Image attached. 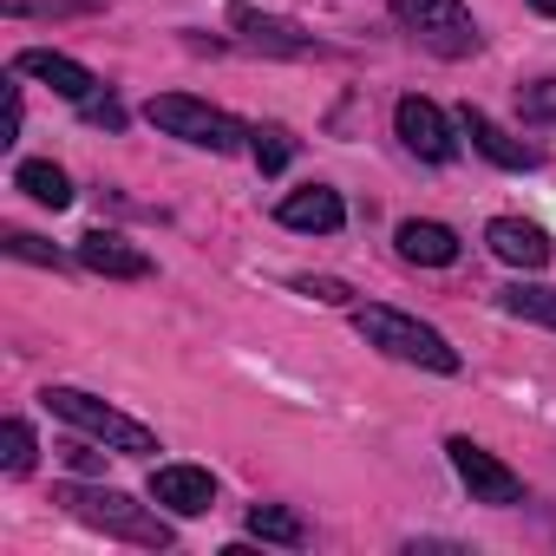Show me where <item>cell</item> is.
Here are the masks:
<instances>
[{
  "label": "cell",
  "mask_w": 556,
  "mask_h": 556,
  "mask_svg": "<svg viewBox=\"0 0 556 556\" xmlns=\"http://www.w3.org/2000/svg\"><path fill=\"white\" fill-rule=\"evenodd\" d=\"M354 328H361V341L367 348H380V354H393V361H406V367H426V374H458V348L439 334V328H426L419 315H400V308H354Z\"/></svg>",
  "instance_id": "obj_1"
},
{
  "label": "cell",
  "mask_w": 556,
  "mask_h": 556,
  "mask_svg": "<svg viewBox=\"0 0 556 556\" xmlns=\"http://www.w3.org/2000/svg\"><path fill=\"white\" fill-rule=\"evenodd\" d=\"M40 400H47L53 419L79 426L86 439H99V445H112V452H131V458L157 452V432H151V426H138L131 413H118V406H105V400H92V393H79V387H47Z\"/></svg>",
  "instance_id": "obj_2"
},
{
  "label": "cell",
  "mask_w": 556,
  "mask_h": 556,
  "mask_svg": "<svg viewBox=\"0 0 556 556\" xmlns=\"http://www.w3.org/2000/svg\"><path fill=\"white\" fill-rule=\"evenodd\" d=\"M60 504H66L79 523H92V530H105V536H118V543L170 549V523H164L157 510L131 504L125 491H86V484H66V491H60Z\"/></svg>",
  "instance_id": "obj_3"
},
{
  "label": "cell",
  "mask_w": 556,
  "mask_h": 556,
  "mask_svg": "<svg viewBox=\"0 0 556 556\" xmlns=\"http://www.w3.org/2000/svg\"><path fill=\"white\" fill-rule=\"evenodd\" d=\"M144 118H151L164 138H184V144H197V151H236V144L249 138L229 112H216V105H203V99H190V92H157V99L144 105Z\"/></svg>",
  "instance_id": "obj_4"
},
{
  "label": "cell",
  "mask_w": 556,
  "mask_h": 556,
  "mask_svg": "<svg viewBox=\"0 0 556 556\" xmlns=\"http://www.w3.org/2000/svg\"><path fill=\"white\" fill-rule=\"evenodd\" d=\"M400 27L426 47V53H439V60H471L478 53V21H471V8L465 0H400Z\"/></svg>",
  "instance_id": "obj_5"
},
{
  "label": "cell",
  "mask_w": 556,
  "mask_h": 556,
  "mask_svg": "<svg viewBox=\"0 0 556 556\" xmlns=\"http://www.w3.org/2000/svg\"><path fill=\"white\" fill-rule=\"evenodd\" d=\"M445 452H452V471H458V484L471 491V504H491V510L523 504V478H517L504 458H491V452L471 445V439H445Z\"/></svg>",
  "instance_id": "obj_6"
},
{
  "label": "cell",
  "mask_w": 556,
  "mask_h": 556,
  "mask_svg": "<svg viewBox=\"0 0 556 556\" xmlns=\"http://www.w3.org/2000/svg\"><path fill=\"white\" fill-rule=\"evenodd\" d=\"M393 131H400V144H406L413 157H426V164H452V157H458V138H452L445 112H439L432 99H419V92L393 105Z\"/></svg>",
  "instance_id": "obj_7"
},
{
  "label": "cell",
  "mask_w": 556,
  "mask_h": 556,
  "mask_svg": "<svg viewBox=\"0 0 556 556\" xmlns=\"http://www.w3.org/2000/svg\"><path fill=\"white\" fill-rule=\"evenodd\" d=\"M458 125H465V138H471V151H484L497 170H536L543 164V151L536 144H523V138H510L491 112H478V105H465L458 112Z\"/></svg>",
  "instance_id": "obj_8"
},
{
  "label": "cell",
  "mask_w": 556,
  "mask_h": 556,
  "mask_svg": "<svg viewBox=\"0 0 556 556\" xmlns=\"http://www.w3.org/2000/svg\"><path fill=\"white\" fill-rule=\"evenodd\" d=\"M151 497L170 510V517H203L216 504V478L203 465H157L151 471Z\"/></svg>",
  "instance_id": "obj_9"
},
{
  "label": "cell",
  "mask_w": 556,
  "mask_h": 556,
  "mask_svg": "<svg viewBox=\"0 0 556 556\" xmlns=\"http://www.w3.org/2000/svg\"><path fill=\"white\" fill-rule=\"evenodd\" d=\"M79 268L112 275V282H144V275H151V255H144L138 242H125L118 229H92V236H79Z\"/></svg>",
  "instance_id": "obj_10"
},
{
  "label": "cell",
  "mask_w": 556,
  "mask_h": 556,
  "mask_svg": "<svg viewBox=\"0 0 556 556\" xmlns=\"http://www.w3.org/2000/svg\"><path fill=\"white\" fill-rule=\"evenodd\" d=\"M14 73L21 79H47L60 99H73V105H86L92 92H99V79L79 66V60H66V53H47V47H27V53H14Z\"/></svg>",
  "instance_id": "obj_11"
},
{
  "label": "cell",
  "mask_w": 556,
  "mask_h": 556,
  "mask_svg": "<svg viewBox=\"0 0 556 556\" xmlns=\"http://www.w3.org/2000/svg\"><path fill=\"white\" fill-rule=\"evenodd\" d=\"M282 229H308V236H334L341 223H348V203H341V190H328V184H308V190H289L282 197Z\"/></svg>",
  "instance_id": "obj_12"
},
{
  "label": "cell",
  "mask_w": 556,
  "mask_h": 556,
  "mask_svg": "<svg viewBox=\"0 0 556 556\" xmlns=\"http://www.w3.org/2000/svg\"><path fill=\"white\" fill-rule=\"evenodd\" d=\"M484 242H491V255L510 262V268H543V262H549V236H543L536 223H523V216H497V223L484 229Z\"/></svg>",
  "instance_id": "obj_13"
},
{
  "label": "cell",
  "mask_w": 556,
  "mask_h": 556,
  "mask_svg": "<svg viewBox=\"0 0 556 556\" xmlns=\"http://www.w3.org/2000/svg\"><path fill=\"white\" fill-rule=\"evenodd\" d=\"M393 242H400V255L419 262V268H452V262H458V236H452L445 223H419V216H413V223H400Z\"/></svg>",
  "instance_id": "obj_14"
},
{
  "label": "cell",
  "mask_w": 556,
  "mask_h": 556,
  "mask_svg": "<svg viewBox=\"0 0 556 556\" xmlns=\"http://www.w3.org/2000/svg\"><path fill=\"white\" fill-rule=\"evenodd\" d=\"M229 27L249 40V47H268V53H308V40L289 27V21H268L255 8H229Z\"/></svg>",
  "instance_id": "obj_15"
},
{
  "label": "cell",
  "mask_w": 556,
  "mask_h": 556,
  "mask_svg": "<svg viewBox=\"0 0 556 556\" xmlns=\"http://www.w3.org/2000/svg\"><path fill=\"white\" fill-rule=\"evenodd\" d=\"M249 536L282 543V549H302V543H308V523H302L289 504H255V510H249Z\"/></svg>",
  "instance_id": "obj_16"
},
{
  "label": "cell",
  "mask_w": 556,
  "mask_h": 556,
  "mask_svg": "<svg viewBox=\"0 0 556 556\" xmlns=\"http://www.w3.org/2000/svg\"><path fill=\"white\" fill-rule=\"evenodd\" d=\"M14 184H21L34 203H47V210H66V203H73V184H66V170H60V164H47V157H27V164L14 170Z\"/></svg>",
  "instance_id": "obj_17"
},
{
  "label": "cell",
  "mask_w": 556,
  "mask_h": 556,
  "mask_svg": "<svg viewBox=\"0 0 556 556\" xmlns=\"http://www.w3.org/2000/svg\"><path fill=\"white\" fill-rule=\"evenodd\" d=\"M497 308H504V315H517V321H536V328H556V289H536V282H517V289H504V295H497Z\"/></svg>",
  "instance_id": "obj_18"
},
{
  "label": "cell",
  "mask_w": 556,
  "mask_h": 556,
  "mask_svg": "<svg viewBox=\"0 0 556 556\" xmlns=\"http://www.w3.org/2000/svg\"><path fill=\"white\" fill-rule=\"evenodd\" d=\"M249 151H255V170H262V177H275V170H289L295 138H289L282 125H262V131H249Z\"/></svg>",
  "instance_id": "obj_19"
},
{
  "label": "cell",
  "mask_w": 556,
  "mask_h": 556,
  "mask_svg": "<svg viewBox=\"0 0 556 556\" xmlns=\"http://www.w3.org/2000/svg\"><path fill=\"white\" fill-rule=\"evenodd\" d=\"M0 471H8V478H27L34 471V426L27 419L0 426Z\"/></svg>",
  "instance_id": "obj_20"
},
{
  "label": "cell",
  "mask_w": 556,
  "mask_h": 556,
  "mask_svg": "<svg viewBox=\"0 0 556 556\" xmlns=\"http://www.w3.org/2000/svg\"><path fill=\"white\" fill-rule=\"evenodd\" d=\"M105 0H0V14H14V21H27V14H99Z\"/></svg>",
  "instance_id": "obj_21"
},
{
  "label": "cell",
  "mask_w": 556,
  "mask_h": 556,
  "mask_svg": "<svg viewBox=\"0 0 556 556\" xmlns=\"http://www.w3.org/2000/svg\"><path fill=\"white\" fill-rule=\"evenodd\" d=\"M8 255H21V262H40V268H66V255H60L47 236H34V229H8Z\"/></svg>",
  "instance_id": "obj_22"
},
{
  "label": "cell",
  "mask_w": 556,
  "mask_h": 556,
  "mask_svg": "<svg viewBox=\"0 0 556 556\" xmlns=\"http://www.w3.org/2000/svg\"><path fill=\"white\" fill-rule=\"evenodd\" d=\"M295 295H315V302H328V308H348V302H354V289L334 282V275H295Z\"/></svg>",
  "instance_id": "obj_23"
},
{
  "label": "cell",
  "mask_w": 556,
  "mask_h": 556,
  "mask_svg": "<svg viewBox=\"0 0 556 556\" xmlns=\"http://www.w3.org/2000/svg\"><path fill=\"white\" fill-rule=\"evenodd\" d=\"M517 99H523V118H530V125H549V118H556V79H536V86H523Z\"/></svg>",
  "instance_id": "obj_24"
},
{
  "label": "cell",
  "mask_w": 556,
  "mask_h": 556,
  "mask_svg": "<svg viewBox=\"0 0 556 556\" xmlns=\"http://www.w3.org/2000/svg\"><path fill=\"white\" fill-rule=\"evenodd\" d=\"M79 112H86L92 125H105V131H118V125H125V105H118V99H99V92H92Z\"/></svg>",
  "instance_id": "obj_25"
},
{
  "label": "cell",
  "mask_w": 556,
  "mask_h": 556,
  "mask_svg": "<svg viewBox=\"0 0 556 556\" xmlns=\"http://www.w3.org/2000/svg\"><path fill=\"white\" fill-rule=\"evenodd\" d=\"M530 8H536V14H549V21H556V0H530Z\"/></svg>",
  "instance_id": "obj_26"
}]
</instances>
